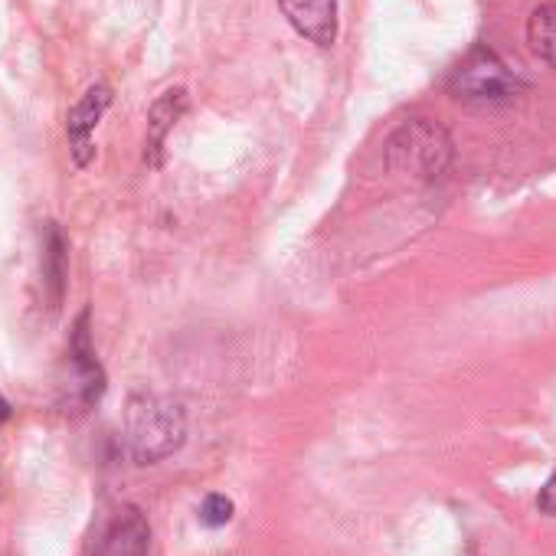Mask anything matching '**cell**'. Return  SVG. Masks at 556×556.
<instances>
[{
	"label": "cell",
	"mask_w": 556,
	"mask_h": 556,
	"mask_svg": "<svg viewBox=\"0 0 556 556\" xmlns=\"http://www.w3.org/2000/svg\"><path fill=\"white\" fill-rule=\"evenodd\" d=\"M184 442V416L174 403L135 396L128 406V445L138 462H157Z\"/></svg>",
	"instance_id": "1"
},
{
	"label": "cell",
	"mask_w": 556,
	"mask_h": 556,
	"mask_svg": "<svg viewBox=\"0 0 556 556\" xmlns=\"http://www.w3.org/2000/svg\"><path fill=\"white\" fill-rule=\"evenodd\" d=\"M448 89L455 99L471 102V105H501V102H510L514 96H520L523 83L491 50L478 47L458 63Z\"/></svg>",
	"instance_id": "2"
},
{
	"label": "cell",
	"mask_w": 556,
	"mask_h": 556,
	"mask_svg": "<svg viewBox=\"0 0 556 556\" xmlns=\"http://www.w3.org/2000/svg\"><path fill=\"white\" fill-rule=\"evenodd\" d=\"M278 11L295 27L299 37L315 47H334L338 40V0H278Z\"/></svg>",
	"instance_id": "3"
},
{
	"label": "cell",
	"mask_w": 556,
	"mask_h": 556,
	"mask_svg": "<svg viewBox=\"0 0 556 556\" xmlns=\"http://www.w3.org/2000/svg\"><path fill=\"white\" fill-rule=\"evenodd\" d=\"M400 154L406 157L409 170L435 174V170H442V164L448 157V141L432 125H406L390 144V157H400Z\"/></svg>",
	"instance_id": "4"
},
{
	"label": "cell",
	"mask_w": 556,
	"mask_h": 556,
	"mask_svg": "<svg viewBox=\"0 0 556 556\" xmlns=\"http://www.w3.org/2000/svg\"><path fill=\"white\" fill-rule=\"evenodd\" d=\"M109 102H112L109 86H92V89L76 102V109L70 112V125H66V128H70V144H73L76 167H86V164L92 161V154H96L92 135H96V128H99V122H102Z\"/></svg>",
	"instance_id": "5"
},
{
	"label": "cell",
	"mask_w": 556,
	"mask_h": 556,
	"mask_svg": "<svg viewBox=\"0 0 556 556\" xmlns=\"http://www.w3.org/2000/svg\"><path fill=\"white\" fill-rule=\"evenodd\" d=\"M184 112H187V92L184 89H170L154 102V109H151V135H148V151L151 154H157L164 148L167 131L177 125V118Z\"/></svg>",
	"instance_id": "6"
},
{
	"label": "cell",
	"mask_w": 556,
	"mask_h": 556,
	"mask_svg": "<svg viewBox=\"0 0 556 556\" xmlns=\"http://www.w3.org/2000/svg\"><path fill=\"white\" fill-rule=\"evenodd\" d=\"M527 43L546 66L556 70V4H543L530 14Z\"/></svg>",
	"instance_id": "7"
},
{
	"label": "cell",
	"mask_w": 556,
	"mask_h": 556,
	"mask_svg": "<svg viewBox=\"0 0 556 556\" xmlns=\"http://www.w3.org/2000/svg\"><path fill=\"white\" fill-rule=\"evenodd\" d=\"M200 520H203L206 527H223V523H229V520H232V501L223 497V494H210V497L203 501V507H200Z\"/></svg>",
	"instance_id": "8"
},
{
	"label": "cell",
	"mask_w": 556,
	"mask_h": 556,
	"mask_svg": "<svg viewBox=\"0 0 556 556\" xmlns=\"http://www.w3.org/2000/svg\"><path fill=\"white\" fill-rule=\"evenodd\" d=\"M536 504H540V510H543V514L556 517V471H553V475H549V481L543 484V491H540Z\"/></svg>",
	"instance_id": "9"
},
{
	"label": "cell",
	"mask_w": 556,
	"mask_h": 556,
	"mask_svg": "<svg viewBox=\"0 0 556 556\" xmlns=\"http://www.w3.org/2000/svg\"><path fill=\"white\" fill-rule=\"evenodd\" d=\"M8 416H11V406H8L4 396H0V422H8Z\"/></svg>",
	"instance_id": "10"
}]
</instances>
